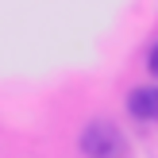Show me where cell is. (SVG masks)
Segmentation results:
<instances>
[{"mask_svg":"<svg viewBox=\"0 0 158 158\" xmlns=\"http://www.w3.org/2000/svg\"><path fill=\"white\" fill-rule=\"evenodd\" d=\"M127 112L139 123H154L158 120V85H139L127 93Z\"/></svg>","mask_w":158,"mask_h":158,"instance_id":"7a4b0ae2","label":"cell"},{"mask_svg":"<svg viewBox=\"0 0 158 158\" xmlns=\"http://www.w3.org/2000/svg\"><path fill=\"white\" fill-rule=\"evenodd\" d=\"M77 147H81L85 158H120L123 154V131L112 120H89L81 127V135H77Z\"/></svg>","mask_w":158,"mask_h":158,"instance_id":"6da1fadb","label":"cell"},{"mask_svg":"<svg viewBox=\"0 0 158 158\" xmlns=\"http://www.w3.org/2000/svg\"><path fill=\"white\" fill-rule=\"evenodd\" d=\"M147 69H151V73L158 77V43L151 46V50H147Z\"/></svg>","mask_w":158,"mask_h":158,"instance_id":"3957f363","label":"cell"}]
</instances>
